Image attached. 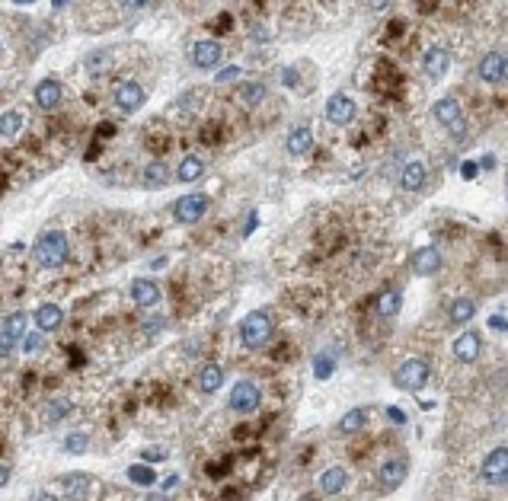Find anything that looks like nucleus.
Wrapping results in <instances>:
<instances>
[{"mask_svg":"<svg viewBox=\"0 0 508 501\" xmlns=\"http://www.w3.org/2000/svg\"><path fill=\"white\" fill-rule=\"evenodd\" d=\"M32 259L42 265V268L64 265V259H68V237H64V230H45L32 246Z\"/></svg>","mask_w":508,"mask_h":501,"instance_id":"f257e3e1","label":"nucleus"},{"mask_svg":"<svg viewBox=\"0 0 508 501\" xmlns=\"http://www.w3.org/2000/svg\"><path fill=\"white\" fill-rule=\"evenodd\" d=\"M240 339H243L246 349H259V345H265V341L272 339V320H269V313H262V310H253V313H246L243 323H240Z\"/></svg>","mask_w":508,"mask_h":501,"instance_id":"f03ea898","label":"nucleus"},{"mask_svg":"<svg viewBox=\"0 0 508 501\" xmlns=\"http://www.w3.org/2000/svg\"><path fill=\"white\" fill-rule=\"evenodd\" d=\"M393 383H397L400 390H422L425 383H428V364L422 361V358H409V361H403L397 367V374H393Z\"/></svg>","mask_w":508,"mask_h":501,"instance_id":"7ed1b4c3","label":"nucleus"},{"mask_svg":"<svg viewBox=\"0 0 508 501\" xmlns=\"http://www.w3.org/2000/svg\"><path fill=\"white\" fill-rule=\"evenodd\" d=\"M23 335H26V316H23V313L7 316V320H4V326H0V358L13 355V349L23 341Z\"/></svg>","mask_w":508,"mask_h":501,"instance_id":"20e7f679","label":"nucleus"},{"mask_svg":"<svg viewBox=\"0 0 508 501\" xmlns=\"http://www.w3.org/2000/svg\"><path fill=\"white\" fill-rule=\"evenodd\" d=\"M480 473H483V479H486L489 486H495V488L505 486V482H508V450H505V447H495V450L483 460Z\"/></svg>","mask_w":508,"mask_h":501,"instance_id":"39448f33","label":"nucleus"},{"mask_svg":"<svg viewBox=\"0 0 508 501\" xmlns=\"http://www.w3.org/2000/svg\"><path fill=\"white\" fill-rule=\"evenodd\" d=\"M205 211H208V195H186L179 198V202L173 204V214L179 223H198L205 217Z\"/></svg>","mask_w":508,"mask_h":501,"instance_id":"423d86ee","label":"nucleus"},{"mask_svg":"<svg viewBox=\"0 0 508 501\" xmlns=\"http://www.w3.org/2000/svg\"><path fill=\"white\" fill-rule=\"evenodd\" d=\"M230 409L240 412V415H250V412L259 409V386L250 380L237 383L234 386V393H230Z\"/></svg>","mask_w":508,"mask_h":501,"instance_id":"0eeeda50","label":"nucleus"},{"mask_svg":"<svg viewBox=\"0 0 508 501\" xmlns=\"http://www.w3.org/2000/svg\"><path fill=\"white\" fill-rule=\"evenodd\" d=\"M355 99L345 96V93H336V96H329L326 103V119L333 122V125H348V122L355 119Z\"/></svg>","mask_w":508,"mask_h":501,"instance_id":"6e6552de","label":"nucleus"},{"mask_svg":"<svg viewBox=\"0 0 508 501\" xmlns=\"http://www.w3.org/2000/svg\"><path fill=\"white\" fill-rule=\"evenodd\" d=\"M476 74H480V80H486V84H502V80H505V55H502V51H486V55L480 58Z\"/></svg>","mask_w":508,"mask_h":501,"instance_id":"1a4fd4ad","label":"nucleus"},{"mask_svg":"<svg viewBox=\"0 0 508 501\" xmlns=\"http://www.w3.org/2000/svg\"><path fill=\"white\" fill-rule=\"evenodd\" d=\"M447 67H451V51H447V48H441V45H432V48L425 51V58H422L425 77L438 80V77L447 74Z\"/></svg>","mask_w":508,"mask_h":501,"instance_id":"9d476101","label":"nucleus"},{"mask_svg":"<svg viewBox=\"0 0 508 501\" xmlns=\"http://www.w3.org/2000/svg\"><path fill=\"white\" fill-rule=\"evenodd\" d=\"M406 473H409V463H406V457H390L387 463L381 467V473H377V479H381V488H397V486H403Z\"/></svg>","mask_w":508,"mask_h":501,"instance_id":"9b49d317","label":"nucleus"},{"mask_svg":"<svg viewBox=\"0 0 508 501\" xmlns=\"http://www.w3.org/2000/svg\"><path fill=\"white\" fill-rule=\"evenodd\" d=\"M221 58H224V48L217 42H211V39L195 42V48H192V64H195V67L211 70V67H217V64H221Z\"/></svg>","mask_w":508,"mask_h":501,"instance_id":"f8f14e48","label":"nucleus"},{"mask_svg":"<svg viewBox=\"0 0 508 501\" xmlns=\"http://www.w3.org/2000/svg\"><path fill=\"white\" fill-rule=\"evenodd\" d=\"M441 268V252L435 249V246H422V249L412 252V272L422 275V278H428V275H435Z\"/></svg>","mask_w":508,"mask_h":501,"instance_id":"ddd939ff","label":"nucleus"},{"mask_svg":"<svg viewBox=\"0 0 508 501\" xmlns=\"http://www.w3.org/2000/svg\"><path fill=\"white\" fill-rule=\"evenodd\" d=\"M480 349H483L480 332H464V335H457V339H454V358H457V361H464V364L476 361V358H480Z\"/></svg>","mask_w":508,"mask_h":501,"instance_id":"4468645a","label":"nucleus"},{"mask_svg":"<svg viewBox=\"0 0 508 501\" xmlns=\"http://www.w3.org/2000/svg\"><path fill=\"white\" fill-rule=\"evenodd\" d=\"M115 103H119L122 112L141 109V103H144V90H141V84H134V80L119 84V86H115Z\"/></svg>","mask_w":508,"mask_h":501,"instance_id":"2eb2a0df","label":"nucleus"},{"mask_svg":"<svg viewBox=\"0 0 508 501\" xmlns=\"http://www.w3.org/2000/svg\"><path fill=\"white\" fill-rule=\"evenodd\" d=\"M310 147H314V131L307 125H298L288 131L285 138V150L291 153V157H304V153H310Z\"/></svg>","mask_w":508,"mask_h":501,"instance_id":"dca6fc26","label":"nucleus"},{"mask_svg":"<svg viewBox=\"0 0 508 501\" xmlns=\"http://www.w3.org/2000/svg\"><path fill=\"white\" fill-rule=\"evenodd\" d=\"M58 492H61V498H84L87 492H90V476H80V473H68L58 479Z\"/></svg>","mask_w":508,"mask_h":501,"instance_id":"f3484780","label":"nucleus"},{"mask_svg":"<svg viewBox=\"0 0 508 501\" xmlns=\"http://www.w3.org/2000/svg\"><path fill=\"white\" fill-rule=\"evenodd\" d=\"M35 103L42 105L45 112H51V109H58V103H61V84L58 80H42V84L35 86Z\"/></svg>","mask_w":508,"mask_h":501,"instance_id":"a211bd4d","label":"nucleus"},{"mask_svg":"<svg viewBox=\"0 0 508 501\" xmlns=\"http://www.w3.org/2000/svg\"><path fill=\"white\" fill-rule=\"evenodd\" d=\"M61 323H64V310H61V306L42 304L39 310H35V326L42 329V332H55Z\"/></svg>","mask_w":508,"mask_h":501,"instance_id":"6ab92c4d","label":"nucleus"},{"mask_svg":"<svg viewBox=\"0 0 508 501\" xmlns=\"http://www.w3.org/2000/svg\"><path fill=\"white\" fill-rule=\"evenodd\" d=\"M132 300L138 306H157V300H160V287L153 285V281H134L132 285Z\"/></svg>","mask_w":508,"mask_h":501,"instance_id":"aec40b11","label":"nucleus"},{"mask_svg":"<svg viewBox=\"0 0 508 501\" xmlns=\"http://www.w3.org/2000/svg\"><path fill=\"white\" fill-rule=\"evenodd\" d=\"M345 482H348V473L342 467H329L326 473L320 476V492L323 495H339L342 488H345Z\"/></svg>","mask_w":508,"mask_h":501,"instance_id":"412c9836","label":"nucleus"},{"mask_svg":"<svg viewBox=\"0 0 508 501\" xmlns=\"http://www.w3.org/2000/svg\"><path fill=\"white\" fill-rule=\"evenodd\" d=\"M400 186L406 188V192H419V188L425 186V167L419 160L406 163L403 173H400Z\"/></svg>","mask_w":508,"mask_h":501,"instance_id":"4be33fe9","label":"nucleus"},{"mask_svg":"<svg viewBox=\"0 0 508 501\" xmlns=\"http://www.w3.org/2000/svg\"><path fill=\"white\" fill-rule=\"evenodd\" d=\"M432 112H435V119H438V125H454V122H457L460 115H464V112H460V103H457L454 96L438 99Z\"/></svg>","mask_w":508,"mask_h":501,"instance_id":"5701e85b","label":"nucleus"},{"mask_svg":"<svg viewBox=\"0 0 508 501\" xmlns=\"http://www.w3.org/2000/svg\"><path fill=\"white\" fill-rule=\"evenodd\" d=\"M364 422H368V412L364 409H348L345 415L339 418V434H355V431H362L364 428Z\"/></svg>","mask_w":508,"mask_h":501,"instance_id":"b1692460","label":"nucleus"},{"mask_svg":"<svg viewBox=\"0 0 508 501\" xmlns=\"http://www.w3.org/2000/svg\"><path fill=\"white\" fill-rule=\"evenodd\" d=\"M221 383H224V370L217 367V364H205V367L198 370V386H202L205 393H215Z\"/></svg>","mask_w":508,"mask_h":501,"instance_id":"393cba45","label":"nucleus"},{"mask_svg":"<svg viewBox=\"0 0 508 501\" xmlns=\"http://www.w3.org/2000/svg\"><path fill=\"white\" fill-rule=\"evenodd\" d=\"M476 316V304L470 297H460L451 304V323H457V326H464V323H470Z\"/></svg>","mask_w":508,"mask_h":501,"instance_id":"a878e982","label":"nucleus"},{"mask_svg":"<svg viewBox=\"0 0 508 501\" xmlns=\"http://www.w3.org/2000/svg\"><path fill=\"white\" fill-rule=\"evenodd\" d=\"M205 173V163L198 160V157H182L179 169H176V176H179L182 182H198Z\"/></svg>","mask_w":508,"mask_h":501,"instance_id":"bb28decb","label":"nucleus"},{"mask_svg":"<svg viewBox=\"0 0 508 501\" xmlns=\"http://www.w3.org/2000/svg\"><path fill=\"white\" fill-rule=\"evenodd\" d=\"M20 128H23L20 112H4V115H0V138H16Z\"/></svg>","mask_w":508,"mask_h":501,"instance_id":"cd10ccee","label":"nucleus"},{"mask_svg":"<svg viewBox=\"0 0 508 501\" xmlns=\"http://www.w3.org/2000/svg\"><path fill=\"white\" fill-rule=\"evenodd\" d=\"M265 99V84H259V80H253V84H243L240 86V103L243 105H256Z\"/></svg>","mask_w":508,"mask_h":501,"instance_id":"c85d7f7f","label":"nucleus"},{"mask_svg":"<svg viewBox=\"0 0 508 501\" xmlns=\"http://www.w3.org/2000/svg\"><path fill=\"white\" fill-rule=\"evenodd\" d=\"M167 176H170L167 173V163H160V160L151 163V167L144 169V182H147V186H167V182H170Z\"/></svg>","mask_w":508,"mask_h":501,"instance_id":"c756f323","label":"nucleus"},{"mask_svg":"<svg viewBox=\"0 0 508 501\" xmlns=\"http://www.w3.org/2000/svg\"><path fill=\"white\" fill-rule=\"evenodd\" d=\"M68 412H70L68 399H51V403L45 405V418H49V425H58V422H61Z\"/></svg>","mask_w":508,"mask_h":501,"instance_id":"7c9ffc66","label":"nucleus"},{"mask_svg":"<svg viewBox=\"0 0 508 501\" xmlns=\"http://www.w3.org/2000/svg\"><path fill=\"white\" fill-rule=\"evenodd\" d=\"M377 310H381V316H397V313H400V294H397V291L381 294V300H377Z\"/></svg>","mask_w":508,"mask_h":501,"instance_id":"2f4dec72","label":"nucleus"},{"mask_svg":"<svg viewBox=\"0 0 508 501\" xmlns=\"http://www.w3.org/2000/svg\"><path fill=\"white\" fill-rule=\"evenodd\" d=\"M84 67L90 70L93 77H96V74H103V70L109 67V51H93V55H87Z\"/></svg>","mask_w":508,"mask_h":501,"instance_id":"473e14b6","label":"nucleus"},{"mask_svg":"<svg viewBox=\"0 0 508 501\" xmlns=\"http://www.w3.org/2000/svg\"><path fill=\"white\" fill-rule=\"evenodd\" d=\"M128 479L134 482V486H153L157 482V476H153V469H147V467H128Z\"/></svg>","mask_w":508,"mask_h":501,"instance_id":"72a5a7b5","label":"nucleus"},{"mask_svg":"<svg viewBox=\"0 0 508 501\" xmlns=\"http://www.w3.org/2000/svg\"><path fill=\"white\" fill-rule=\"evenodd\" d=\"M87 447H90V438H87V434H80V431L68 434V441H64V450H70V453H84Z\"/></svg>","mask_w":508,"mask_h":501,"instance_id":"f704fd0d","label":"nucleus"},{"mask_svg":"<svg viewBox=\"0 0 508 501\" xmlns=\"http://www.w3.org/2000/svg\"><path fill=\"white\" fill-rule=\"evenodd\" d=\"M329 374H333V358L320 355V358H317V377H320V380H326Z\"/></svg>","mask_w":508,"mask_h":501,"instance_id":"c9c22d12","label":"nucleus"},{"mask_svg":"<svg viewBox=\"0 0 508 501\" xmlns=\"http://www.w3.org/2000/svg\"><path fill=\"white\" fill-rule=\"evenodd\" d=\"M281 84L291 86V90H298V84H300V80H298V70H294V67H281Z\"/></svg>","mask_w":508,"mask_h":501,"instance_id":"e433bc0d","label":"nucleus"},{"mask_svg":"<svg viewBox=\"0 0 508 501\" xmlns=\"http://www.w3.org/2000/svg\"><path fill=\"white\" fill-rule=\"evenodd\" d=\"M240 77V67H224L221 74H217V84H230V80H237Z\"/></svg>","mask_w":508,"mask_h":501,"instance_id":"4c0bfd02","label":"nucleus"},{"mask_svg":"<svg viewBox=\"0 0 508 501\" xmlns=\"http://www.w3.org/2000/svg\"><path fill=\"white\" fill-rule=\"evenodd\" d=\"M23 349H26V351H39V349H42V339H39V335H23Z\"/></svg>","mask_w":508,"mask_h":501,"instance_id":"58836bf2","label":"nucleus"},{"mask_svg":"<svg viewBox=\"0 0 508 501\" xmlns=\"http://www.w3.org/2000/svg\"><path fill=\"white\" fill-rule=\"evenodd\" d=\"M489 329H495V332H505V316H502V313L489 316Z\"/></svg>","mask_w":508,"mask_h":501,"instance_id":"ea45409f","label":"nucleus"},{"mask_svg":"<svg viewBox=\"0 0 508 501\" xmlns=\"http://www.w3.org/2000/svg\"><path fill=\"white\" fill-rule=\"evenodd\" d=\"M447 128H451V134H454V141H460V138H464V134H466V125H464V122H460V119H457V122H454V125H447Z\"/></svg>","mask_w":508,"mask_h":501,"instance_id":"a19ab883","label":"nucleus"},{"mask_svg":"<svg viewBox=\"0 0 508 501\" xmlns=\"http://www.w3.org/2000/svg\"><path fill=\"white\" fill-rule=\"evenodd\" d=\"M119 7H125V10H141V7H147V0H119Z\"/></svg>","mask_w":508,"mask_h":501,"instance_id":"79ce46f5","label":"nucleus"},{"mask_svg":"<svg viewBox=\"0 0 508 501\" xmlns=\"http://www.w3.org/2000/svg\"><path fill=\"white\" fill-rule=\"evenodd\" d=\"M460 176L474 179V176H476V163H464V167H460Z\"/></svg>","mask_w":508,"mask_h":501,"instance_id":"37998d69","label":"nucleus"},{"mask_svg":"<svg viewBox=\"0 0 508 501\" xmlns=\"http://www.w3.org/2000/svg\"><path fill=\"white\" fill-rule=\"evenodd\" d=\"M387 415L393 418V422H397V425H403V412H397V409H393V405H390V409H387Z\"/></svg>","mask_w":508,"mask_h":501,"instance_id":"c03bdc74","label":"nucleus"},{"mask_svg":"<svg viewBox=\"0 0 508 501\" xmlns=\"http://www.w3.org/2000/svg\"><path fill=\"white\" fill-rule=\"evenodd\" d=\"M387 4H390V0H368V7H371V10H383Z\"/></svg>","mask_w":508,"mask_h":501,"instance_id":"a18cd8bd","label":"nucleus"},{"mask_svg":"<svg viewBox=\"0 0 508 501\" xmlns=\"http://www.w3.org/2000/svg\"><path fill=\"white\" fill-rule=\"evenodd\" d=\"M176 482H179V479H176V476H170V479L163 482V488H167V492H170V488H176Z\"/></svg>","mask_w":508,"mask_h":501,"instance_id":"49530a36","label":"nucleus"},{"mask_svg":"<svg viewBox=\"0 0 508 501\" xmlns=\"http://www.w3.org/2000/svg\"><path fill=\"white\" fill-rule=\"evenodd\" d=\"M16 4H32V0H16Z\"/></svg>","mask_w":508,"mask_h":501,"instance_id":"de8ad7c7","label":"nucleus"},{"mask_svg":"<svg viewBox=\"0 0 508 501\" xmlns=\"http://www.w3.org/2000/svg\"><path fill=\"white\" fill-rule=\"evenodd\" d=\"M0 51H4V45H0Z\"/></svg>","mask_w":508,"mask_h":501,"instance_id":"09e8293b","label":"nucleus"}]
</instances>
